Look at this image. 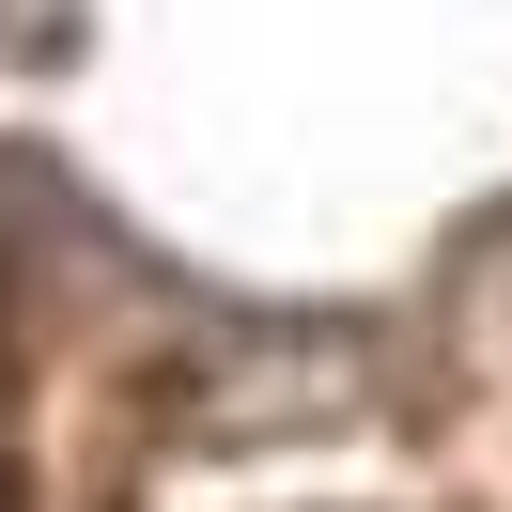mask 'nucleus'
<instances>
[{"mask_svg":"<svg viewBox=\"0 0 512 512\" xmlns=\"http://www.w3.org/2000/svg\"><path fill=\"white\" fill-rule=\"evenodd\" d=\"M0 512H16V388H0Z\"/></svg>","mask_w":512,"mask_h":512,"instance_id":"f257e3e1","label":"nucleus"}]
</instances>
